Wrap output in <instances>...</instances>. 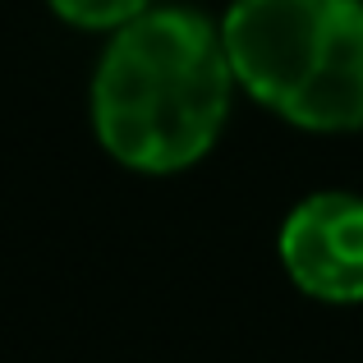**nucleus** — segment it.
<instances>
[{
	"label": "nucleus",
	"instance_id": "7ed1b4c3",
	"mask_svg": "<svg viewBox=\"0 0 363 363\" xmlns=\"http://www.w3.org/2000/svg\"><path fill=\"white\" fill-rule=\"evenodd\" d=\"M281 267L322 303H363V198L345 189L303 198L281 221Z\"/></svg>",
	"mask_w": 363,
	"mask_h": 363
},
{
	"label": "nucleus",
	"instance_id": "f257e3e1",
	"mask_svg": "<svg viewBox=\"0 0 363 363\" xmlns=\"http://www.w3.org/2000/svg\"><path fill=\"white\" fill-rule=\"evenodd\" d=\"M235 88L221 28L194 9H147L101 51L92 129L120 166L179 175L216 147Z\"/></svg>",
	"mask_w": 363,
	"mask_h": 363
},
{
	"label": "nucleus",
	"instance_id": "20e7f679",
	"mask_svg": "<svg viewBox=\"0 0 363 363\" xmlns=\"http://www.w3.org/2000/svg\"><path fill=\"white\" fill-rule=\"evenodd\" d=\"M65 23L88 28V33H116V28L133 23L138 14H147L152 0H46Z\"/></svg>",
	"mask_w": 363,
	"mask_h": 363
},
{
	"label": "nucleus",
	"instance_id": "f03ea898",
	"mask_svg": "<svg viewBox=\"0 0 363 363\" xmlns=\"http://www.w3.org/2000/svg\"><path fill=\"white\" fill-rule=\"evenodd\" d=\"M221 42L235 83L285 124L363 129V0H235Z\"/></svg>",
	"mask_w": 363,
	"mask_h": 363
}]
</instances>
